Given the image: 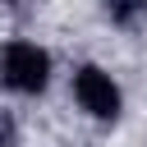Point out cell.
Masks as SVG:
<instances>
[{
  "label": "cell",
  "instance_id": "2",
  "mask_svg": "<svg viewBox=\"0 0 147 147\" xmlns=\"http://www.w3.org/2000/svg\"><path fill=\"white\" fill-rule=\"evenodd\" d=\"M74 96H78V106H83L87 115H96V119H115V115H119V87H115V78H110L106 69H96V64H83V69L74 74Z\"/></svg>",
  "mask_w": 147,
  "mask_h": 147
},
{
  "label": "cell",
  "instance_id": "3",
  "mask_svg": "<svg viewBox=\"0 0 147 147\" xmlns=\"http://www.w3.org/2000/svg\"><path fill=\"white\" fill-rule=\"evenodd\" d=\"M133 14H142V5H115V9H110V18H115V23H129Z\"/></svg>",
  "mask_w": 147,
  "mask_h": 147
},
{
  "label": "cell",
  "instance_id": "1",
  "mask_svg": "<svg viewBox=\"0 0 147 147\" xmlns=\"http://www.w3.org/2000/svg\"><path fill=\"white\" fill-rule=\"evenodd\" d=\"M51 78V55L37 41H5L0 46V83L14 92H41Z\"/></svg>",
  "mask_w": 147,
  "mask_h": 147
}]
</instances>
